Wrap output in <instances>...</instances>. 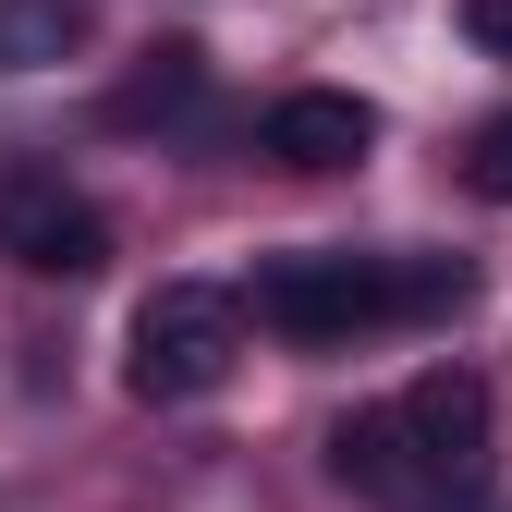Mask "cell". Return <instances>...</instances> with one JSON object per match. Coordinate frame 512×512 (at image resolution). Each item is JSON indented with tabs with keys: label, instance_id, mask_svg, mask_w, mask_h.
I'll list each match as a JSON object with an SVG mask.
<instances>
[{
	"label": "cell",
	"instance_id": "1",
	"mask_svg": "<svg viewBox=\"0 0 512 512\" xmlns=\"http://www.w3.org/2000/svg\"><path fill=\"white\" fill-rule=\"evenodd\" d=\"M244 354V293L220 281H159L135 305V354H122V391L135 403H208Z\"/></svg>",
	"mask_w": 512,
	"mask_h": 512
},
{
	"label": "cell",
	"instance_id": "2",
	"mask_svg": "<svg viewBox=\"0 0 512 512\" xmlns=\"http://www.w3.org/2000/svg\"><path fill=\"white\" fill-rule=\"evenodd\" d=\"M244 317L281 342H354V330H403L391 305V256H342V244H305V256H269L244 281Z\"/></svg>",
	"mask_w": 512,
	"mask_h": 512
},
{
	"label": "cell",
	"instance_id": "3",
	"mask_svg": "<svg viewBox=\"0 0 512 512\" xmlns=\"http://www.w3.org/2000/svg\"><path fill=\"white\" fill-rule=\"evenodd\" d=\"M488 378L476 366H415L403 391H391V427H403V452H415V488L427 500H452V488H488ZM415 500V512H427Z\"/></svg>",
	"mask_w": 512,
	"mask_h": 512
},
{
	"label": "cell",
	"instance_id": "4",
	"mask_svg": "<svg viewBox=\"0 0 512 512\" xmlns=\"http://www.w3.org/2000/svg\"><path fill=\"white\" fill-rule=\"evenodd\" d=\"M0 256H13L25 281H98L110 269V220L49 159H13V171H0Z\"/></svg>",
	"mask_w": 512,
	"mask_h": 512
},
{
	"label": "cell",
	"instance_id": "5",
	"mask_svg": "<svg viewBox=\"0 0 512 512\" xmlns=\"http://www.w3.org/2000/svg\"><path fill=\"white\" fill-rule=\"evenodd\" d=\"M256 147H269L281 171H354V159L378 147V110H366L354 86H293V98H269Z\"/></svg>",
	"mask_w": 512,
	"mask_h": 512
},
{
	"label": "cell",
	"instance_id": "6",
	"mask_svg": "<svg viewBox=\"0 0 512 512\" xmlns=\"http://www.w3.org/2000/svg\"><path fill=\"white\" fill-rule=\"evenodd\" d=\"M196 98H208V49L159 37V49H135V74L98 98V122H110V135H147V122H183Z\"/></svg>",
	"mask_w": 512,
	"mask_h": 512
},
{
	"label": "cell",
	"instance_id": "7",
	"mask_svg": "<svg viewBox=\"0 0 512 512\" xmlns=\"http://www.w3.org/2000/svg\"><path fill=\"white\" fill-rule=\"evenodd\" d=\"M330 476H342L354 500H391V512L427 500V488H415V452H403V427H391V403H354V415L330 427Z\"/></svg>",
	"mask_w": 512,
	"mask_h": 512
},
{
	"label": "cell",
	"instance_id": "8",
	"mask_svg": "<svg viewBox=\"0 0 512 512\" xmlns=\"http://www.w3.org/2000/svg\"><path fill=\"white\" fill-rule=\"evenodd\" d=\"M86 49V0H0V86Z\"/></svg>",
	"mask_w": 512,
	"mask_h": 512
},
{
	"label": "cell",
	"instance_id": "9",
	"mask_svg": "<svg viewBox=\"0 0 512 512\" xmlns=\"http://www.w3.org/2000/svg\"><path fill=\"white\" fill-rule=\"evenodd\" d=\"M391 305H403V330L464 317V305H476V269H464V256H391Z\"/></svg>",
	"mask_w": 512,
	"mask_h": 512
},
{
	"label": "cell",
	"instance_id": "10",
	"mask_svg": "<svg viewBox=\"0 0 512 512\" xmlns=\"http://www.w3.org/2000/svg\"><path fill=\"white\" fill-rule=\"evenodd\" d=\"M464 183H476L488 208H512V110H488L476 135H464Z\"/></svg>",
	"mask_w": 512,
	"mask_h": 512
},
{
	"label": "cell",
	"instance_id": "11",
	"mask_svg": "<svg viewBox=\"0 0 512 512\" xmlns=\"http://www.w3.org/2000/svg\"><path fill=\"white\" fill-rule=\"evenodd\" d=\"M464 37H476L488 61H512V0H464Z\"/></svg>",
	"mask_w": 512,
	"mask_h": 512
},
{
	"label": "cell",
	"instance_id": "12",
	"mask_svg": "<svg viewBox=\"0 0 512 512\" xmlns=\"http://www.w3.org/2000/svg\"><path fill=\"white\" fill-rule=\"evenodd\" d=\"M427 512H500V500L488 488H452V500H427Z\"/></svg>",
	"mask_w": 512,
	"mask_h": 512
}]
</instances>
